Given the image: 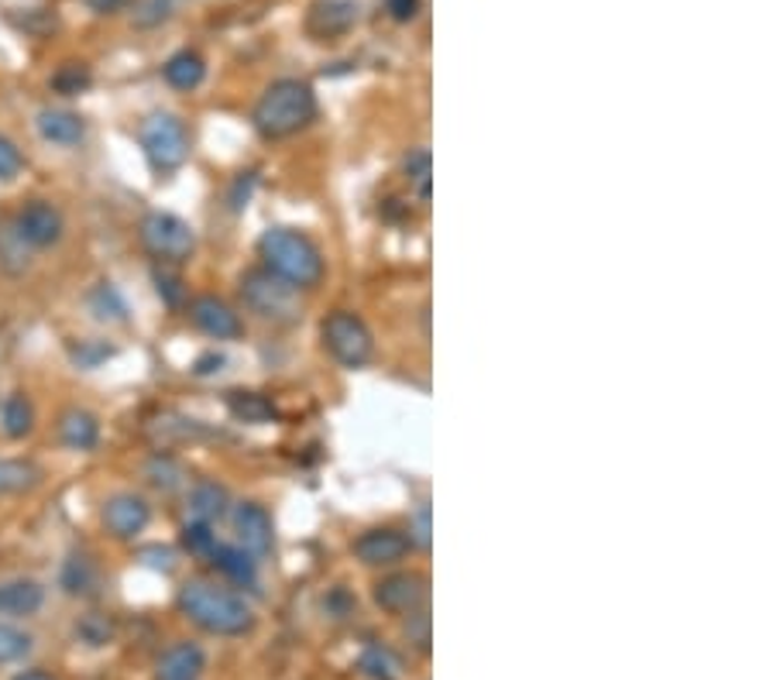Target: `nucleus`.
Instances as JSON below:
<instances>
[{"instance_id":"obj_1","label":"nucleus","mask_w":773,"mask_h":680,"mask_svg":"<svg viewBox=\"0 0 773 680\" xmlns=\"http://www.w3.org/2000/svg\"><path fill=\"white\" fill-rule=\"evenodd\" d=\"M179 612L211 635H244L255 629V612L244 598L214 581H186L179 588Z\"/></svg>"},{"instance_id":"obj_2","label":"nucleus","mask_w":773,"mask_h":680,"mask_svg":"<svg viewBox=\"0 0 773 680\" xmlns=\"http://www.w3.org/2000/svg\"><path fill=\"white\" fill-rule=\"evenodd\" d=\"M258 255L265 268L293 289H316L323 275H327L323 252L316 248L313 237H306L296 227H268L258 237Z\"/></svg>"},{"instance_id":"obj_3","label":"nucleus","mask_w":773,"mask_h":680,"mask_svg":"<svg viewBox=\"0 0 773 680\" xmlns=\"http://www.w3.org/2000/svg\"><path fill=\"white\" fill-rule=\"evenodd\" d=\"M316 117V93L303 79H275L255 104V131L268 141L300 135Z\"/></svg>"},{"instance_id":"obj_4","label":"nucleus","mask_w":773,"mask_h":680,"mask_svg":"<svg viewBox=\"0 0 773 680\" xmlns=\"http://www.w3.org/2000/svg\"><path fill=\"white\" fill-rule=\"evenodd\" d=\"M138 138H141V151L148 158V166L158 176H169V173L183 169V162L189 158V135L176 114H166V110L148 114L141 121Z\"/></svg>"},{"instance_id":"obj_5","label":"nucleus","mask_w":773,"mask_h":680,"mask_svg":"<svg viewBox=\"0 0 773 680\" xmlns=\"http://www.w3.org/2000/svg\"><path fill=\"white\" fill-rule=\"evenodd\" d=\"M241 299L252 313L272 324H293L300 316V289L282 283L268 268H248L241 275Z\"/></svg>"},{"instance_id":"obj_6","label":"nucleus","mask_w":773,"mask_h":680,"mask_svg":"<svg viewBox=\"0 0 773 680\" xmlns=\"http://www.w3.org/2000/svg\"><path fill=\"white\" fill-rule=\"evenodd\" d=\"M323 347L331 351V357L337 365L344 368H364L372 362L375 354V337L369 331V324H364L361 316H354L351 309H337L331 313L327 319H323Z\"/></svg>"},{"instance_id":"obj_7","label":"nucleus","mask_w":773,"mask_h":680,"mask_svg":"<svg viewBox=\"0 0 773 680\" xmlns=\"http://www.w3.org/2000/svg\"><path fill=\"white\" fill-rule=\"evenodd\" d=\"M141 245L151 258H158L162 265H183L189 262V255L196 252V234L193 227L166 210H151L141 220Z\"/></svg>"},{"instance_id":"obj_8","label":"nucleus","mask_w":773,"mask_h":680,"mask_svg":"<svg viewBox=\"0 0 773 680\" xmlns=\"http://www.w3.org/2000/svg\"><path fill=\"white\" fill-rule=\"evenodd\" d=\"M14 230L28 248H52L62 242L66 234V220L59 214V207L46 204V199H31L25 204L14 217Z\"/></svg>"},{"instance_id":"obj_9","label":"nucleus","mask_w":773,"mask_h":680,"mask_svg":"<svg viewBox=\"0 0 773 680\" xmlns=\"http://www.w3.org/2000/svg\"><path fill=\"white\" fill-rule=\"evenodd\" d=\"M104 530L114 536V540H135L148 530L151 523V509L141 495L135 492H117L104 502Z\"/></svg>"},{"instance_id":"obj_10","label":"nucleus","mask_w":773,"mask_h":680,"mask_svg":"<svg viewBox=\"0 0 773 680\" xmlns=\"http://www.w3.org/2000/svg\"><path fill=\"white\" fill-rule=\"evenodd\" d=\"M427 602V578L402 571V574H389L375 584V605L392 612V615H410Z\"/></svg>"},{"instance_id":"obj_11","label":"nucleus","mask_w":773,"mask_h":680,"mask_svg":"<svg viewBox=\"0 0 773 680\" xmlns=\"http://www.w3.org/2000/svg\"><path fill=\"white\" fill-rule=\"evenodd\" d=\"M413 550V540L399 530H369L354 540V556L364 568H392Z\"/></svg>"},{"instance_id":"obj_12","label":"nucleus","mask_w":773,"mask_h":680,"mask_svg":"<svg viewBox=\"0 0 773 680\" xmlns=\"http://www.w3.org/2000/svg\"><path fill=\"white\" fill-rule=\"evenodd\" d=\"M189 319L214 341H237L244 334V324L234 313V306H227L217 296H196L189 303Z\"/></svg>"},{"instance_id":"obj_13","label":"nucleus","mask_w":773,"mask_h":680,"mask_svg":"<svg viewBox=\"0 0 773 680\" xmlns=\"http://www.w3.org/2000/svg\"><path fill=\"white\" fill-rule=\"evenodd\" d=\"M234 533H237L241 550H248L255 560L272 553V519L258 502L234 505Z\"/></svg>"},{"instance_id":"obj_14","label":"nucleus","mask_w":773,"mask_h":680,"mask_svg":"<svg viewBox=\"0 0 773 680\" xmlns=\"http://www.w3.org/2000/svg\"><path fill=\"white\" fill-rule=\"evenodd\" d=\"M358 21V4L354 0H313V8L306 14V31L320 42H331L354 28Z\"/></svg>"},{"instance_id":"obj_15","label":"nucleus","mask_w":773,"mask_h":680,"mask_svg":"<svg viewBox=\"0 0 773 680\" xmlns=\"http://www.w3.org/2000/svg\"><path fill=\"white\" fill-rule=\"evenodd\" d=\"M46 605V588L35 578H11L0 581V615L11 619H28L38 615Z\"/></svg>"},{"instance_id":"obj_16","label":"nucleus","mask_w":773,"mask_h":680,"mask_svg":"<svg viewBox=\"0 0 773 680\" xmlns=\"http://www.w3.org/2000/svg\"><path fill=\"white\" fill-rule=\"evenodd\" d=\"M38 135H42L49 145H62V148H72L87 138V121L72 110H62V107H46L38 110V121H35Z\"/></svg>"},{"instance_id":"obj_17","label":"nucleus","mask_w":773,"mask_h":680,"mask_svg":"<svg viewBox=\"0 0 773 680\" xmlns=\"http://www.w3.org/2000/svg\"><path fill=\"white\" fill-rule=\"evenodd\" d=\"M203 670H207V657L196 643H176L162 653L158 667H155V680H199Z\"/></svg>"},{"instance_id":"obj_18","label":"nucleus","mask_w":773,"mask_h":680,"mask_svg":"<svg viewBox=\"0 0 773 680\" xmlns=\"http://www.w3.org/2000/svg\"><path fill=\"white\" fill-rule=\"evenodd\" d=\"M59 440L69 451H94L100 444V423L87 410H66L59 416Z\"/></svg>"},{"instance_id":"obj_19","label":"nucleus","mask_w":773,"mask_h":680,"mask_svg":"<svg viewBox=\"0 0 773 680\" xmlns=\"http://www.w3.org/2000/svg\"><path fill=\"white\" fill-rule=\"evenodd\" d=\"M162 76H166V83L173 90H196L203 79H207V62H203L199 52L193 49H183L176 52L166 66H162Z\"/></svg>"},{"instance_id":"obj_20","label":"nucleus","mask_w":773,"mask_h":680,"mask_svg":"<svg viewBox=\"0 0 773 680\" xmlns=\"http://www.w3.org/2000/svg\"><path fill=\"white\" fill-rule=\"evenodd\" d=\"M227 505H231L227 489L217 482H196L189 492V515L196 523H217V519L227 515Z\"/></svg>"},{"instance_id":"obj_21","label":"nucleus","mask_w":773,"mask_h":680,"mask_svg":"<svg viewBox=\"0 0 773 680\" xmlns=\"http://www.w3.org/2000/svg\"><path fill=\"white\" fill-rule=\"evenodd\" d=\"M211 560H214V568L224 574V578H231V581H237V584H255V564L258 560L248 553V550H241V546H224V543H217L214 546V553H211Z\"/></svg>"},{"instance_id":"obj_22","label":"nucleus","mask_w":773,"mask_h":680,"mask_svg":"<svg viewBox=\"0 0 773 680\" xmlns=\"http://www.w3.org/2000/svg\"><path fill=\"white\" fill-rule=\"evenodd\" d=\"M358 670L369 680H402V660L382 647V643H369L358 657Z\"/></svg>"},{"instance_id":"obj_23","label":"nucleus","mask_w":773,"mask_h":680,"mask_svg":"<svg viewBox=\"0 0 773 680\" xmlns=\"http://www.w3.org/2000/svg\"><path fill=\"white\" fill-rule=\"evenodd\" d=\"M227 410L237 423H272L275 406L262 392H227Z\"/></svg>"},{"instance_id":"obj_24","label":"nucleus","mask_w":773,"mask_h":680,"mask_svg":"<svg viewBox=\"0 0 773 680\" xmlns=\"http://www.w3.org/2000/svg\"><path fill=\"white\" fill-rule=\"evenodd\" d=\"M145 477H148V485H151L155 492H176V489H183V482H186V471H183V464H179L176 457L155 454V457L145 464Z\"/></svg>"},{"instance_id":"obj_25","label":"nucleus","mask_w":773,"mask_h":680,"mask_svg":"<svg viewBox=\"0 0 773 680\" xmlns=\"http://www.w3.org/2000/svg\"><path fill=\"white\" fill-rule=\"evenodd\" d=\"M90 309H94L97 319H104V324H125V319H128V303H125V296L117 293L114 283H100L90 293Z\"/></svg>"},{"instance_id":"obj_26","label":"nucleus","mask_w":773,"mask_h":680,"mask_svg":"<svg viewBox=\"0 0 773 680\" xmlns=\"http://www.w3.org/2000/svg\"><path fill=\"white\" fill-rule=\"evenodd\" d=\"M0 426H4V433H8L11 440H21V436L31 433V426H35V410H31V403H28V395L14 392V395L8 398L4 410H0Z\"/></svg>"},{"instance_id":"obj_27","label":"nucleus","mask_w":773,"mask_h":680,"mask_svg":"<svg viewBox=\"0 0 773 680\" xmlns=\"http://www.w3.org/2000/svg\"><path fill=\"white\" fill-rule=\"evenodd\" d=\"M38 482V467L28 464V461H4L0 457V499L4 495H18V492H28L35 489Z\"/></svg>"},{"instance_id":"obj_28","label":"nucleus","mask_w":773,"mask_h":680,"mask_svg":"<svg viewBox=\"0 0 773 680\" xmlns=\"http://www.w3.org/2000/svg\"><path fill=\"white\" fill-rule=\"evenodd\" d=\"M62 588L69 594H90L97 588V568L90 556H69L62 568Z\"/></svg>"},{"instance_id":"obj_29","label":"nucleus","mask_w":773,"mask_h":680,"mask_svg":"<svg viewBox=\"0 0 773 680\" xmlns=\"http://www.w3.org/2000/svg\"><path fill=\"white\" fill-rule=\"evenodd\" d=\"M28 255H31V248L18 237L14 224H0V265L18 275L28 268Z\"/></svg>"},{"instance_id":"obj_30","label":"nucleus","mask_w":773,"mask_h":680,"mask_svg":"<svg viewBox=\"0 0 773 680\" xmlns=\"http://www.w3.org/2000/svg\"><path fill=\"white\" fill-rule=\"evenodd\" d=\"M28 650H31V635L11 622H0V663H14L28 657Z\"/></svg>"},{"instance_id":"obj_31","label":"nucleus","mask_w":773,"mask_h":680,"mask_svg":"<svg viewBox=\"0 0 773 680\" xmlns=\"http://www.w3.org/2000/svg\"><path fill=\"white\" fill-rule=\"evenodd\" d=\"M151 278H155V293H158V299L166 303V306H173V309H179V306H183V299H186L183 278H179L173 268H166V265H155Z\"/></svg>"},{"instance_id":"obj_32","label":"nucleus","mask_w":773,"mask_h":680,"mask_svg":"<svg viewBox=\"0 0 773 680\" xmlns=\"http://www.w3.org/2000/svg\"><path fill=\"white\" fill-rule=\"evenodd\" d=\"M430 176H433V162H430L427 148H417V151L405 155V179L417 186V193L423 199H430Z\"/></svg>"},{"instance_id":"obj_33","label":"nucleus","mask_w":773,"mask_h":680,"mask_svg":"<svg viewBox=\"0 0 773 680\" xmlns=\"http://www.w3.org/2000/svg\"><path fill=\"white\" fill-rule=\"evenodd\" d=\"M87 87H90V69L87 66L69 62L52 76V90L62 93V97H76V93H84Z\"/></svg>"},{"instance_id":"obj_34","label":"nucleus","mask_w":773,"mask_h":680,"mask_svg":"<svg viewBox=\"0 0 773 680\" xmlns=\"http://www.w3.org/2000/svg\"><path fill=\"white\" fill-rule=\"evenodd\" d=\"M76 632H79V639H84V643H90V647H107L110 639H114V622H110L107 615H100V612H90V615L79 619Z\"/></svg>"},{"instance_id":"obj_35","label":"nucleus","mask_w":773,"mask_h":680,"mask_svg":"<svg viewBox=\"0 0 773 680\" xmlns=\"http://www.w3.org/2000/svg\"><path fill=\"white\" fill-rule=\"evenodd\" d=\"M183 546L193 553V556H211L214 553V546H217V536H214V530H211V523H186L183 526Z\"/></svg>"},{"instance_id":"obj_36","label":"nucleus","mask_w":773,"mask_h":680,"mask_svg":"<svg viewBox=\"0 0 773 680\" xmlns=\"http://www.w3.org/2000/svg\"><path fill=\"white\" fill-rule=\"evenodd\" d=\"M173 18V0H138L135 4V24L138 28H158Z\"/></svg>"},{"instance_id":"obj_37","label":"nucleus","mask_w":773,"mask_h":680,"mask_svg":"<svg viewBox=\"0 0 773 680\" xmlns=\"http://www.w3.org/2000/svg\"><path fill=\"white\" fill-rule=\"evenodd\" d=\"M21 169H25L21 148H18L8 135H0V183H11Z\"/></svg>"},{"instance_id":"obj_38","label":"nucleus","mask_w":773,"mask_h":680,"mask_svg":"<svg viewBox=\"0 0 773 680\" xmlns=\"http://www.w3.org/2000/svg\"><path fill=\"white\" fill-rule=\"evenodd\" d=\"M72 357H76L79 368H97L100 362L114 357V347H110V344H100V341H87V344H79V347L72 351Z\"/></svg>"},{"instance_id":"obj_39","label":"nucleus","mask_w":773,"mask_h":680,"mask_svg":"<svg viewBox=\"0 0 773 680\" xmlns=\"http://www.w3.org/2000/svg\"><path fill=\"white\" fill-rule=\"evenodd\" d=\"M141 560H145L148 568H155V571H173L176 568V553L169 546H145Z\"/></svg>"},{"instance_id":"obj_40","label":"nucleus","mask_w":773,"mask_h":680,"mask_svg":"<svg viewBox=\"0 0 773 680\" xmlns=\"http://www.w3.org/2000/svg\"><path fill=\"white\" fill-rule=\"evenodd\" d=\"M252 186H255V173H241V176H237V183H234V189H231V210L248 207Z\"/></svg>"},{"instance_id":"obj_41","label":"nucleus","mask_w":773,"mask_h":680,"mask_svg":"<svg viewBox=\"0 0 773 680\" xmlns=\"http://www.w3.org/2000/svg\"><path fill=\"white\" fill-rule=\"evenodd\" d=\"M385 4L395 21H413L420 14V0H385Z\"/></svg>"},{"instance_id":"obj_42","label":"nucleus","mask_w":773,"mask_h":680,"mask_svg":"<svg viewBox=\"0 0 773 680\" xmlns=\"http://www.w3.org/2000/svg\"><path fill=\"white\" fill-rule=\"evenodd\" d=\"M410 540H413V546L430 550V505H420V512H417V536H410Z\"/></svg>"},{"instance_id":"obj_43","label":"nucleus","mask_w":773,"mask_h":680,"mask_svg":"<svg viewBox=\"0 0 773 680\" xmlns=\"http://www.w3.org/2000/svg\"><path fill=\"white\" fill-rule=\"evenodd\" d=\"M221 365H224L221 354H203L199 362L193 365V372H196V375H214V372H221Z\"/></svg>"},{"instance_id":"obj_44","label":"nucleus","mask_w":773,"mask_h":680,"mask_svg":"<svg viewBox=\"0 0 773 680\" xmlns=\"http://www.w3.org/2000/svg\"><path fill=\"white\" fill-rule=\"evenodd\" d=\"M125 4H128V0H87V8L94 14H117Z\"/></svg>"},{"instance_id":"obj_45","label":"nucleus","mask_w":773,"mask_h":680,"mask_svg":"<svg viewBox=\"0 0 773 680\" xmlns=\"http://www.w3.org/2000/svg\"><path fill=\"white\" fill-rule=\"evenodd\" d=\"M14 680H56V677L46 673V670H25V673H18Z\"/></svg>"}]
</instances>
